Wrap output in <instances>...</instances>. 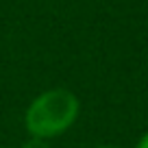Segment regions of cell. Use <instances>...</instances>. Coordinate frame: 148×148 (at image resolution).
Wrapping results in <instances>:
<instances>
[{"label": "cell", "mask_w": 148, "mask_h": 148, "mask_svg": "<svg viewBox=\"0 0 148 148\" xmlns=\"http://www.w3.org/2000/svg\"><path fill=\"white\" fill-rule=\"evenodd\" d=\"M135 148H148V131L142 135V137L137 139V144H135Z\"/></svg>", "instance_id": "cell-3"}, {"label": "cell", "mask_w": 148, "mask_h": 148, "mask_svg": "<svg viewBox=\"0 0 148 148\" xmlns=\"http://www.w3.org/2000/svg\"><path fill=\"white\" fill-rule=\"evenodd\" d=\"M81 113L79 96L68 87H52L31 100L24 111V129L31 137L55 139L74 126Z\"/></svg>", "instance_id": "cell-1"}, {"label": "cell", "mask_w": 148, "mask_h": 148, "mask_svg": "<svg viewBox=\"0 0 148 148\" xmlns=\"http://www.w3.org/2000/svg\"><path fill=\"white\" fill-rule=\"evenodd\" d=\"M20 148H50V142L48 139H37V137H28L26 142Z\"/></svg>", "instance_id": "cell-2"}, {"label": "cell", "mask_w": 148, "mask_h": 148, "mask_svg": "<svg viewBox=\"0 0 148 148\" xmlns=\"http://www.w3.org/2000/svg\"><path fill=\"white\" fill-rule=\"evenodd\" d=\"M94 148H122V146H116V144H98Z\"/></svg>", "instance_id": "cell-4"}]
</instances>
